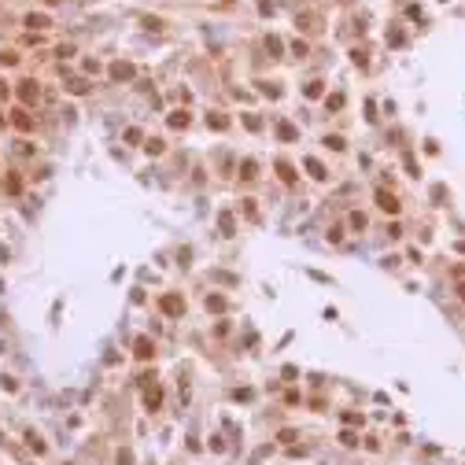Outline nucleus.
<instances>
[{"mask_svg": "<svg viewBox=\"0 0 465 465\" xmlns=\"http://www.w3.org/2000/svg\"><path fill=\"white\" fill-rule=\"evenodd\" d=\"M170 126H174V129H185V126H189V115H185V111L170 115Z\"/></svg>", "mask_w": 465, "mask_h": 465, "instance_id": "20e7f679", "label": "nucleus"}, {"mask_svg": "<svg viewBox=\"0 0 465 465\" xmlns=\"http://www.w3.org/2000/svg\"><path fill=\"white\" fill-rule=\"evenodd\" d=\"M111 74H115V78H129V74H133V67H129V63H115Z\"/></svg>", "mask_w": 465, "mask_h": 465, "instance_id": "1a4fd4ad", "label": "nucleus"}, {"mask_svg": "<svg viewBox=\"0 0 465 465\" xmlns=\"http://www.w3.org/2000/svg\"><path fill=\"white\" fill-rule=\"evenodd\" d=\"M137 358H152V344H148V340H137Z\"/></svg>", "mask_w": 465, "mask_h": 465, "instance_id": "39448f33", "label": "nucleus"}, {"mask_svg": "<svg viewBox=\"0 0 465 465\" xmlns=\"http://www.w3.org/2000/svg\"><path fill=\"white\" fill-rule=\"evenodd\" d=\"M37 96H41L37 81H19V100H37Z\"/></svg>", "mask_w": 465, "mask_h": 465, "instance_id": "f257e3e1", "label": "nucleus"}, {"mask_svg": "<svg viewBox=\"0 0 465 465\" xmlns=\"http://www.w3.org/2000/svg\"><path fill=\"white\" fill-rule=\"evenodd\" d=\"M240 177H244V181H251V177H255V162H244V174H240Z\"/></svg>", "mask_w": 465, "mask_h": 465, "instance_id": "ddd939ff", "label": "nucleus"}, {"mask_svg": "<svg viewBox=\"0 0 465 465\" xmlns=\"http://www.w3.org/2000/svg\"><path fill=\"white\" fill-rule=\"evenodd\" d=\"M15 126H19V129H30V126H34V118H30L26 111H15Z\"/></svg>", "mask_w": 465, "mask_h": 465, "instance_id": "0eeeda50", "label": "nucleus"}, {"mask_svg": "<svg viewBox=\"0 0 465 465\" xmlns=\"http://www.w3.org/2000/svg\"><path fill=\"white\" fill-rule=\"evenodd\" d=\"M307 170H310V174H314V177H325V166H321V162H317V159H307Z\"/></svg>", "mask_w": 465, "mask_h": 465, "instance_id": "6e6552de", "label": "nucleus"}, {"mask_svg": "<svg viewBox=\"0 0 465 465\" xmlns=\"http://www.w3.org/2000/svg\"><path fill=\"white\" fill-rule=\"evenodd\" d=\"M162 310H166V314H181V299L177 296H162Z\"/></svg>", "mask_w": 465, "mask_h": 465, "instance_id": "f03ea898", "label": "nucleus"}, {"mask_svg": "<svg viewBox=\"0 0 465 465\" xmlns=\"http://www.w3.org/2000/svg\"><path fill=\"white\" fill-rule=\"evenodd\" d=\"M377 203H381V207H384L388 214H395V211H399V203H395V196H384V192H377Z\"/></svg>", "mask_w": 465, "mask_h": 465, "instance_id": "7ed1b4c3", "label": "nucleus"}, {"mask_svg": "<svg viewBox=\"0 0 465 465\" xmlns=\"http://www.w3.org/2000/svg\"><path fill=\"white\" fill-rule=\"evenodd\" d=\"M44 4H59V0H44Z\"/></svg>", "mask_w": 465, "mask_h": 465, "instance_id": "4468645a", "label": "nucleus"}, {"mask_svg": "<svg viewBox=\"0 0 465 465\" xmlns=\"http://www.w3.org/2000/svg\"><path fill=\"white\" fill-rule=\"evenodd\" d=\"M277 170H281V177H284V181H292V177H296V174H292V166H288V162H277Z\"/></svg>", "mask_w": 465, "mask_h": 465, "instance_id": "9b49d317", "label": "nucleus"}, {"mask_svg": "<svg viewBox=\"0 0 465 465\" xmlns=\"http://www.w3.org/2000/svg\"><path fill=\"white\" fill-rule=\"evenodd\" d=\"M26 26H34V30H44V26H48V19H44V15H26Z\"/></svg>", "mask_w": 465, "mask_h": 465, "instance_id": "423d86ee", "label": "nucleus"}, {"mask_svg": "<svg viewBox=\"0 0 465 465\" xmlns=\"http://www.w3.org/2000/svg\"><path fill=\"white\" fill-rule=\"evenodd\" d=\"M307 96H321V81H310L307 85Z\"/></svg>", "mask_w": 465, "mask_h": 465, "instance_id": "f8f14e48", "label": "nucleus"}, {"mask_svg": "<svg viewBox=\"0 0 465 465\" xmlns=\"http://www.w3.org/2000/svg\"><path fill=\"white\" fill-rule=\"evenodd\" d=\"M277 133H281L284 141H292V137H296V126H288V122H281V129H277Z\"/></svg>", "mask_w": 465, "mask_h": 465, "instance_id": "9d476101", "label": "nucleus"}]
</instances>
